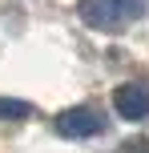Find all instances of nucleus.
<instances>
[{"instance_id":"f257e3e1","label":"nucleus","mask_w":149,"mask_h":153,"mask_svg":"<svg viewBox=\"0 0 149 153\" xmlns=\"http://www.w3.org/2000/svg\"><path fill=\"white\" fill-rule=\"evenodd\" d=\"M77 12L97 32H125L133 20L145 16V0H81Z\"/></svg>"},{"instance_id":"f03ea898","label":"nucleus","mask_w":149,"mask_h":153,"mask_svg":"<svg viewBox=\"0 0 149 153\" xmlns=\"http://www.w3.org/2000/svg\"><path fill=\"white\" fill-rule=\"evenodd\" d=\"M105 129V117L97 113V109L89 105H77V109H64L61 117H56V133L69 141H85V137H97V133Z\"/></svg>"},{"instance_id":"7ed1b4c3","label":"nucleus","mask_w":149,"mask_h":153,"mask_svg":"<svg viewBox=\"0 0 149 153\" xmlns=\"http://www.w3.org/2000/svg\"><path fill=\"white\" fill-rule=\"evenodd\" d=\"M113 105L125 121H149V85L141 81H125L113 93Z\"/></svg>"},{"instance_id":"20e7f679","label":"nucleus","mask_w":149,"mask_h":153,"mask_svg":"<svg viewBox=\"0 0 149 153\" xmlns=\"http://www.w3.org/2000/svg\"><path fill=\"white\" fill-rule=\"evenodd\" d=\"M28 113H32L28 101H20V97H0V121H24Z\"/></svg>"}]
</instances>
